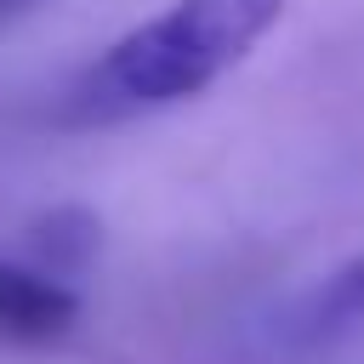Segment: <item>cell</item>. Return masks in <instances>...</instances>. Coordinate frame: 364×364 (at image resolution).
Wrapping results in <instances>:
<instances>
[{"label": "cell", "mask_w": 364, "mask_h": 364, "mask_svg": "<svg viewBox=\"0 0 364 364\" xmlns=\"http://www.w3.org/2000/svg\"><path fill=\"white\" fill-rule=\"evenodd\" d=\"M40 0H0V23H11V17H23V11H34Z\"/></svg>", "instance_id": "5"}, {"label": "cell", "mask_w": 364, "mask_h": 364, "mask_svg": "<svg viewBox=\"0 0 364 364\" xmlns=\"http://www.w3.org/2000/svg\"><path fill=\"white\" fill-rule=\"evenodd\" d=\"M97 256V216L91 210H46L34 222V267L63 279ZM68 284V279H63Z\"/></svg>", "instance_id": "3"}, {"label": "cell", "mask_w": 364, "mask_h": 364, "mask_svg": "<svg viewBox=\"0 0 364 364\" xmlns=\"http://www.w3.org/2000/svg\"><path fill=\"white\" fill-rule=\"evenodd\" d=\"M284 11L290 0H171L97 57L80 97L97 114L188 102L239 68Z\"/></svg>", "instance_id": "1"}, {"label": "cell", "mask_w": 364, "mask_h": 364, "mask_svg": "<svg viewBox=\"0 0 364 364\" xmlns=\"http://www.w3.org/2000/svg\"><path fill=\"white\" fill-rule=\"evenodd\" d=\"M318 313H324V318H336V324L364 318V250L330 273V284H324V296H318Z\"/></svg>", "instance_id": "4"}, {"label": "cell", "mask_w": 364, "mask_h": 364, "mask_svg": "<svg viewBox=\"0 0 364 364\" xmlns=\"http://www.w3.org/2000/svg\"><path fill=\"white\" fill-rule=\"evenodd\" d=\"M80 318L74 284L40 273L34 262L0 256V341H57Z\"/></svg>", "instance_id": "2"}]
</instances>
